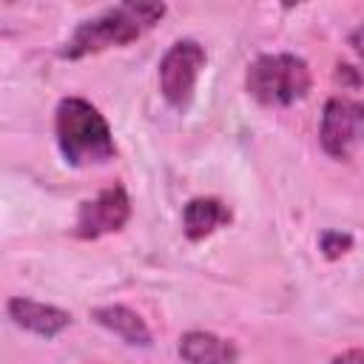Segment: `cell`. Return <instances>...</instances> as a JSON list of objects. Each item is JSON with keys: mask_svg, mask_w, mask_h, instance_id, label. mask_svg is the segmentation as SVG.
<instances>
[{"mask_svg": "<svg viewBox=\"0 0 364 364\" xmlns=\"http://www.w3.org/2000/svg\"><path fill=\"white\" fill-rule=\"evenodd\" d=\"M162 14H165L162 3H119L108 11H102L100 17L80 23L74 28V34L68 37V43L60 48V57L77 60L85 54L105 51L111 46H125V43L136 40L145 28L159 23Z\"/></svg>", "mask_w": 364, "mask_h": 364, "instance_id": "1", "label": "cell"}, {"mask_svg": "<svg viewBox=\"0 0 364 364\" xmlns=\"http://www.w3.org/2000/svg\"><path fill=\"white\" fill-rule=\"evenodd\" d=\"M57 145L68 165H100L114 156V136L105 117L82 97H65L57 105Z\"/></svg>", "mask_w": 364, "mask_h": 364, "instance_id": "2", "label": "cell"}, {"mask_svg": "<svg viewBox=\"0 0 364 364\" xmlns=\"http://www.w3.org/2000/svg\"><path fill=\"white\" fill-rule=\"evenodd\" d=\"M247 91L262 105H290L310 91V68L296 54H262L247 68Z\"/></svg>", "mask_w": 364, "mask_h": 364, "instance_id": "3", "label": "cell"}, {"mask_svg": "<svg viewBox=\"0 0 364 364\" xmlns=\"http://www.w3.org/2000/svg\"><path fill=\"white\" fill-rule=\"evenodd\" d=\"M205 68V48L196 40H176L159 63V91L173 108H185L193 97L199 71Z\"/></svg>", "mask_w": 364, "mask_h": 364, "instance_id": "4", "label": "cell"}, {"mask_svg": "<svg viewBox=\"0 0 364 364\" xmlns=\"http://www.w3.org/2000/svg\"><path fill=\"white\" fill-rule=\"evenodd\" d=\"M318 139L330 156L347 159L353 148L364 139V102H355L347 97L327 100L324 114H321Z\"/></svg>", "mask_w": 364, "mask_h": 364, "instance_id": "5", "label": "cell"}, {"mask_svg": "<svg viewBox=\"0 0 364 364\" xmlns=\"http://www.w3.org/2000/svg\"><path fill=\"white\" fill-rule=\"evenodd\" d=\"M131 216V199L122 185H111L100 191L94 199L82 202L77 210V225L74 233L80 239H97L102 233L119 230Z\"/></svg>", "mask_w": 364, "mask_h": 364, "instance_id": "6", "label": "cell"}, {"mask_svg": "<svg viewBox=\"0 0 364 364\" xmlns=\"http://www.w3.org/2000/svg\"><path fill=\"white\" fill-rule=\"evenodd\" d=\"M6 313L17 327H23L34 336H43V338H54L57 333H63L71 324V316L65 310H60L54 304L34 301V299H23V296L9 299Z\"/></svg>", "mask_w": 364, "mask_h": 364, "instance_id": "7", "label": "cell"}, {"mask_svg": "<svg viewBox=\"0 0 364 364\" xmlns=\"http://www.w3.org/2000/svg\"><path fill=\"white\" fill-rule=\"evenodd\" d=\"M179 355L188 364H236L239 350L230 338L208 330H188L179 338Z\"/></svg>", "mask_w": 364, "mask_h": 364, "instance_id": "8", "label": "cell"}, {"mask_svg": "<svg viewBox=\"0 0 364 364\" xmlns=\"http://www.w3.org/2000/svg\"><path fill=\"white\" fill-rule=\"evenodd\" d=\"M91 318H94L100 327L117 333L122 341H128V344H134V347H148V344H151V330H148V324L142 321L139 313H134V310L125 307V304L94 307V310H91Z\"/></svg>", "mask_w": 364, "mask_h": 364, "instance_id": "9", "label": "cell"}, {"mask_svg": "<svg viewBox=\"0 0 364 364\" xmlns=\"http://www.w3.org/2000/svg\"><path fill=\"white\" fill-rule=\"evenodd\" d=\"M230 222V210L228 205H222L219 199L213 196H196L185 205L182 210V230L188 239L199 242L205 236H210L219 225H228Z\"/></svg>", "mask_w": 364, "mask_h": 364, "instance_id": "10", "label": "cell"}, {"mask_svg": "<svg viewBox=\"0 0 364 364\" xmlns=\"http://www.w3.org/2000/svg\"><path fill=\"white\" fill-rule=\"evenodd\" d=\"M318 247H321V253L327 259H338L353 247V236L341 233V230H324L321 239H318Z\"/></svg>", "mask_w": 364, "mask_h": 364, "instance_id": "11", "label": "cell"}, {"mask_svg": "<svg viewBox=\"0 0 364 364\" xmlns=\"http://www.w3.org/2000/svg\"><path fill=\"white\" fill-rule=\"evenodd\" d=\"M333 364H364V350H361V347L344 350V353L333 355Z\"/></svg>", "mask_w": 364, "mask_h": 364, "instance_id": "12", "label": "cell"}, {"mask_svg": "<svg viewBox=\"0 0 364 364\" xmlns=\"http://www.w3.org/2000/svg\"><path fill=\"white\" fill-rule=\"evenodd\" d=\"M350 46H353V48H355V54L364 60V23L350 34Z\"/></svg>", "mask_w": 364, "mask_h": 364, "instance_id": "13", "label": "cell"}]
</instances>
